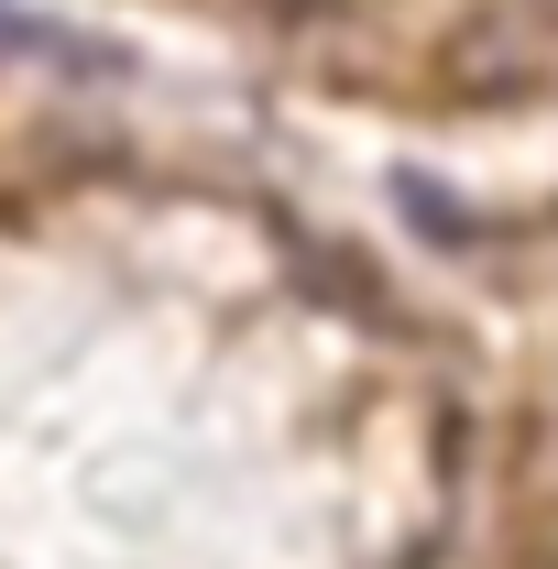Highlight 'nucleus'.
Wrapping results in <instances>:
<instances>
[{
	"label": "nucleus",
	"instance_id": "nucleus-1",
	"mask_svg": "<svg viewBox=\"0 0 558 569\" xmlns=\"http://www.w3.org/2000/svg\"><path fill=\"white\" fill-rule=\"evenodd\" d=\"M449 88L460 99H526V88H558V22L548 11H492L449 44Z\"/></svg>",
	"mask_w": 558,
	"mask_h": 569
},
{
	"label": "nucleus",
	"instance_id": "nucleus-2",
	"mask_svg": "<svg viewBox=\"0 0 558 569\" xmlns=\"http://www.w3.org/2000/svg\"><path fill=\"white\" fill-rule=\"evenodd\" d=\"M0 56H56V67H77V77H110V67H121L110 44H77V33H44V22H33V11H11V0H0Z\"/></svg>",
	"mask_w": 558,
	"mask_h": 569
},
{
	"label": "nucleus",
	"instance_id": "nucleus-3",
	"mask_svg": "<svg viewBox=\"0 0 558 569\" xmlns=\"http://www.w3.org/2000/svg\"><path fill=\"white\" fill-rule=\"evenodd\" d=\"M395 198H406V219H417V230H438V241H471V219L449 209V187H427V176H406Z\"/></svg>",
	"mask_w": 558,
	"mask_h": 569
}]
</instances>
